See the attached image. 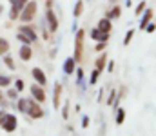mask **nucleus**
<instances>
[{"instance_id":"f257e3e1","label":"nucleus","mask_w":156,"mask_h":136,"mask_svg":"<svg viewBox=\"0 0 156 136\" xmlns=\"http://www.w3.org/2000/svg\"><path fill=\"white\" fill-rule=\"evenodd\" d=\"M35 13H37V2H29V4L24 5V9L20 13V20L22 22H31L33 16H35Z\"/></svg>"},{"instance_id":"f03ea898","label":"nucleus","mask_w":156,"mask_h":136,"mask_svg":"<svg viewBox=\"0 0 156 136\" xmlns=\"http://www.w3.org/2000/svg\"><path fill=\"white\" fill-rule=\"evenodd\" d=\"M83 29L76 33V42H75V62H82V49H83Z\"/></svg>"},{"instance_id":"7ed1b4c3","label":"nucleus","mask_w":156,"mask_h":136,"mask_svg":"<svg viewBox=\"0 0 156 136\" xmlns=\"http://www.w3.org/2000/svg\"><path fill=\"white\" fill-rule=\"evenodd\" d=\"M2 127H4V131H7V133H13V131L16 129V116H15V114H5Z\"/></svg>"},{"instance_id":"20e7f679","label":"nucleus","mask_w":156,"mask_h":136,"mask_svg":"<svg viewBox=\"0 0 156 136\" xmlns=\"http://www.w3.org/2000/svg\"><path fill=\"white\" fill-rule=\"evenodd\" d=\"M91 38L96 40V42H107V40H109V33H104V31H100V29L96 27V29L91 31Z\"/></svg>"},{"instance_id":"39448f33","label":"nucleus","mask_w":156,"mask_h":136,"mask_svg":"<svg viewBox=\"0 0 156 136\" xmlns=\"http://www.w3.org/2000/svg\"><path fill=\"white\" fill-rule=\"evenodd\" d=\"M47 24H49V29H51L53 33L58 29V20H56V15H55L51 9H47Z\"/></svg>"},{"instance_id":"423d86ee","label":"nucleus","mask_w":156,"mask_h":136,"mask_svg":"<svg viewBox=\"0 0 156 136\" xmlns=\"http://www.w3.org/2000/svg\"><path fill=\"white\" fill-rule=\"evenodd\" d=\"M27 114L31 116V118H42L44 116V111H42V107H40L38 103H31V107H29V111H27Z\"/></svg>"},{"instance_id":"0eeeda50","label":"nucleus","mask_w":156,"mask_h":136,"mask_svg":"<svg viewBox=\"0 0 156 136\" xmlns=\"http://www.w3.org/2000/svg\"><path fill=\"white\" fill-rule=\"evenodd\" d=\"M33 78L38 82L40 85H45V82H47V78H45L44 71H42V69H38V67H35V69H33Z\"/></svg>"},{"instance_id":"6e6552de","label":"nucleus","mask_w":156,"mask_h":136,"mask_svg":"<svg viewBox=\"0 0 156 136\" xmlns=\"http://www.w3.org/2000/svg\"><path fill=\"white\" fill-rule=\"evenodd\" d=\"M31 92H33V96L38 100L40 103L45 100V92H44V89H42V87H38V85H33V87H31Z\"/></svg>"},{"instance_id":"1a4fd4ad","label":"nucleus","mask_w":156,"mask_h":136,"mask_svg":"<svg viewBox=\"0 0 156 136\" xmlns=\"http://www.w3.org/2000/svg\"><path fill=\"white\" fill-rule=\"evenodd\" d=\"M151 18H153V11H151V9H145V11H144V18H142V22H140V29H145L147 24L151 22Z\"/></svg>"},{"instance_id":"9d476101","label":"nucleus","mask_w":156,"mask_h":136,"mask_svg":"<svg viewBox=\"0 0 156 136\" xmlns=\"http://www.w3.org/2000/svg\"><path fill=\"white\" fill-rule=\"evenodd\" d=\"M111 20L109 18H102L100 22H98V29L100 31H104V33H111Z\"/></svg>"},{"instance_id":"9b49d317","label":"nucleus","mask_w":156,"mask_h":136,"mask_svg":"<svg viewBox=\"0 0 156 136\" xmlns=\"http://www.w3.org/2000/svg\"><path fill=\"white\" fill-rule=\"evenodd\" d=\"M31 100H27V98H22V100H18V111L20 113H27L29 111V107H31Z\"/></svg>"},{"instance_id":"f8f14e48","label":"nucleus","mask_w":156,"mask_h":136,"mask_svg":"<svg viewBox=\"0 0 156 136\" xmlns=\"http://www.w3.org/2000/svg\"><path fill=\"white\" fill-rule=\"evenodd\" d=\"M18 33H22L24 37H27L31 42H35V40H37V35H35V31H33V29H29V27H20V29H18Z\"/></svg>"},{"instance_id":"ddd939ff","label":"nucleus","mask_w":156,"mask_h":136,"mask_svg":"<svg viewBox=\"0 0 156 136\" xmlns=\"http://www.w3.org/2000/svg\"><path fill=\"white\" fill-rule=\"evenodd\" d=\"M60 92H62V85L56 84L55 85V98H53V103H55V109L60 107Z\"/></svg>"},{"instance_id":"4468645a","label":"nucleus","mask_w":156,"mask_h":136,"mask_svg":"<svg viewBox=\"0 0 156 136\" xmlns=\"http://www.w3.org/2000/svg\"><path fill=\"white\" fill-rule=\"evenodd\" d=\"M75 64H76L75 58H67V60L64 62V71H66L67 75H71V73L75 71Z\"/></svg>"},{"instance_id":"2eb2a0df","label":"nucleus","mask_w":156,"mask_h":136,"mask_svg":"<svg viewBox=\"0 0 156 136\" xmlns=\"http://www.w3.org/2000/svg\"><path fill=\"white\" fill-rule=\"evenodd\" d=\"M20 58H22V60H29V58H31V49H29L27 45L20 47Z\"/></svg>"},{"instance_id":"dca6fc26","label":"nucleus","mask_w":156,"mask_h":136,"mask_svg":"<svg viewBox=\"0 0 156 136\" xmlns=\"http://www.w3.org/2000/svg\"><path fill=\"white\" fill-rule=\"evenodd\" d=\"M105 62H107V56H105V54H102V56L96 60V71H102V69L105 67Z\"/></svg>"},{"instance_id":"f3484780","label":"nucleus","mask_w":156,"mask_h":136,"mask_svg":"<svg viewBox=\"0 0 156 136\" xmlns=\"http://www.w3.org/2000/svg\"><path fill=\"white\" fill-rule=\"evenodd\" d=\"M9 51V42L5 38H0V54H5Z\"/></svg>"},{"instance_id":"a211bd4d","label":"nucleus","mask_w":156,"mask_h":136,"mask_svg":"<svg viewBox=\"0 0 156 136\" xmlns=\"http://www.w3.org/2000/svg\"><path fill=\"white\" fill-rule=\"evenodd\" d=\"M82 11H83V2L78 0L76 4H75V18H78V16L82 15Z\"/></svg>"},{"instance_id":"6ab92c4d","label":"nucleus","mask_w":156,"mask_h":136,"mask_svg":"<svg viewBox=\"0 0 156 136\" xmlns=\"http://www.w3.org/2000/svg\"><path fill=\"white\" fill-rule=\"evenodd\" d=\"M123 118H125V111L120 107V109H118V114H116V124H118V125H122V124H123Z\"/></svg>"},{"instance_id":"aec40b11","label":"nucleus","mask_w":156,"mask_h":136,"mask_svg":"<svg viewBox=\"0 0 156 136\" xmlns=\"http://www.w3.org/2000/svg\"><path fill=\"white\" fill-rule=\"evenodd\" d=\"M4 64L9 67V69H15V64H13V58L11 56H7V54H4Z\"/></svg>"},{"instance_id":"412c9836","label":"nucleus","mask_w":156,"mask_h":136,"mask_svg":"<svg viewBox=\"0 0 156 136\" xmlns=\"http://www.w3.org/2000/svg\"><path fill=\"white\" fill-rule=\"evenodd\" d=\"M133 37H134V31L131 29V31H129V33L125 35V38H123V45H129V42L133 40Z\"/></svg>"},{"instance_id":"4be33fe9","label":"nucleus","mask_w":156,"mask_h":136,"mask_svg":"<svg viewBox=\"0 0 156 136\" xmlns=\"http://www.w3.org/2000/svg\"><path fill=\"white\" fill-rule=\"evenodd\" d=\"M145 5H147L145 2H140V5H138V7H136V11H134V13H136V16H140V13H144V11H145Z\"/></svg>"},{"instance_id":"5701e85b","label":"nucleus","mask_w":156,"mask_h":136,"mask_svg":"<svg viewBox=\"0 0 156 136\" xmlns=\"http://www.w3.org/2000/svg\"><path fill=\"white\" fill-rule=\"evenodd\" d=\"M11 84V78H7V76H0V87H5V85H9Z\"/></svg>"},{"instance_id":"b1692460","label":"nucleus","mask_w":156,"mask_h":136,"mask_svg":"<svg viewBox=\"0 0 156 136\" xmlns=\"http://www.w3.org/2000/svg\"><path fill=\"white\" fill-rule=\"evenodd\" d=\"M98 76H100V71H96V69H94V71H93V75H91V80H89V82H91V84H96Z\"/></svg>"},{"instance_id":"393cba45","label":"nucleus","mask_w":156,"mask_h":136,"mask_svg":"<svg viewBox=\"0 0 156 136\" xmlns=\"http://www.w3.org/2000/svg\"><path fill=\"white\" fill-rule=\"evenodd\" d=\"M16 38H18V40H20V42H24V44H31V40H29V38H27V37H24V35H22V33H18V35H16Z\"/></svg>"},{"instance_id":"a878e982","label":"nucleus","mask_w":156,"mask_h":136,"mask_svg":"<svg viewBox=\"0 0 156 136\" xmlns=\"http://www.w3.org/2000/svg\"><path fill=\"white\" fill-rule=\"evenodd\" d=\"M109 16H111V18H118V16H120V7H115V9L109 13Z\"/></svg>"},{"instance_id":"bb28decb","label":"nucleus","mask_w":156,"mask_h":136,"mask_svg":"<svg viewBox=\"0 0 156 136\" xmlns=\"http://www.w3.org/2000/svg\"><path fill=\"white\" fill-rule=\"evenodd\" d=\"M145 29H147V33H153V31H156V24H154V22H149Z\"/></svg>"},{"instance_id":"cd10ccee","label":"nucleus","mask_w":156,"mask_h":136,"mask_svg":"<svg viewBox=\"0 0 156 136\" xmlns=\"http://www.w3.org/2000/svg\"><path fill=\"white\" fill-rule=\"evenodd\" d=\"M67 107H69V105L66 103V105H64V111H62V116H64V120H67V116H69V109H67Z\"/></svg>"},{"instance_id":"c85d7f7f","label":"nucleus","mask_w":156,"mask_h":136,"mask_svg":"<svg viewBox=\"0 0 156 136\" xmlns=\"http://www.w3.org/2000/svg\"><path fill=\"white\" fill-rule=\"evenodd\" d=\"M15 87H16V91H22V89H24V80H16Z\"/></svg>"},{"instance_id":"c756f323","label":"nucleus","mask_w":156,"mask_h":136,"mask_svg":"<svg viewBox=\"0 0 156 136\" xmlns=\"http://www.w3.org/2000/svg\"><path fill=\"white\" fill-rule=\"evenodd\" d=\"M16 92H18L16 89H9V92H7V96H9V98H16Z\"/></svg>"},{"instance_id":"7c9ffc66","label":"nucleus","mask_w":156,"mask_h":136,"mask_svg":"<svg viewBox=\"0 0 156 136\" xmlns=\"http://www.w3.org/2000/svg\"><path fill=\"white\" fill-rule=\"evenodd\" d=\"M113 102H115V91H111V92H109V100H107V103L111 105Z\"/></svg>"},{"instance_id":"2f4dec72","label":"nucleus","mask_w":156,"mask_h":136,"mask_svg":"<svg viewBox=\"0 0 156 136\" xmlns=\"http://www.w3.org/2000/svg\"><path fill=\"white\" fill-rule=\"evenodd\" d=\"M104 49H105V42H100L96 45V51H104Z\"/></svg>"},{"instance_id":"473e14b6","label":"nucleus","mask_w":156,"mask_h":136,"mask_svg":"<svg viewBox=\"0 0 156 136\" xmlns=\"http://www.w3.org/2000/svg\"><path fill=\"white\" fill-rule=\"evenodd\" d=\"M5 114H7V113H4V111H0V125L4 124V118H5Z\"/></svg>"},{"instance_id":"72a5a7b5","label":"nucleus","mask_w":156,"mask_h":136,"mask_svg":"<svg viewBox=\"0 0 156 136\" xmlns=\"http://www.w3.org/2000/svg\"><path fill=\"white\" fill-rule=\"evenodd\" d=\"M82 125H83V127H87V125H89V118H87V116H83V122H82Z\"/></svg>"},{"instance_id":"f704fd0d","label":"nucleus","mask_w":156,"mask_h":136,"mask_svg":"<svg viewBox=\"0 0 156 136\" xmlns=\"http://www.w3.org/2000/svg\"><path fill=\"white\" fill-rule=\"evenodd\" d=\"M107 69H109V71H113V69H115V62H109V65H107Z\"/></svg>"},{"instance_id":"c9c22d12","label":"nucleus","mask_w":156,"mask_h":136,"mask_svg":"<svg viewBox=\"0 0 156 136\" xmlns=\"http://www.w3.org/2000/svg\"><path fill=\"white\" fill-rule=\"evenodd\" d=\"M9 2H11V4H18V2H24V4H26L27 0H9Z\"/></svg>"},{"instance_id":"e433bc0d","label":"nucleus","mask_w":156,"mask_h":136,"mask_svg":"<svg viewBox=\"0 0 156 136\" xmlns=\"http://www.w3.org/2000/svg\"><path fill=\"white\" fill-rule=\"evenodd\" d=\"M0 105H4V98H2V94H0Z\"/></svg>"}]
</instances>
